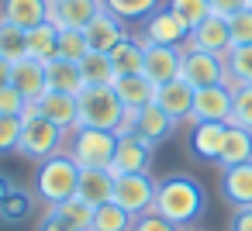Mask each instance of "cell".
<instances>
[{
  "label": "cell",
  "instance_id": "obj_6",
  "mask_svg": "<svg viewBox=\"0 0 252 231\" xmlns=\"http://www.w3.org/2000/svg\"><path fill=\"white\" fill-rule=\"evenodd\" d=\"M156 183L159 179L152 173H125V176L114 179V197L111 200L118 207H125L131 217H142L156 203Z\"/></svg>",
  "mask_w": 252,
  "mask_h": 231
},
{
  "label": "cell",
  "instance_id": "obj_30",
  "mask_svg": "<svg viewBox=\"0 0 252 231\" xmlns=\"http://www.w3.org/2000/svg\"><path fill=\"white\" fill-rule=\"evenodd\" d=\"M131 214L125 207H118L114 200L111 203H100L94 207V221H90V231H131Z\"/></svg>",
  "mask_w": 252,
  "mask_h": 231
},
{
  "label": "cell",
  "instance_id": "obj_21",
  "mask_svg": "<svg viewBox=\"0 0 252 231\" xmlns=\"http://www.w3.org/2000/svg\"><path fill=\"white\" fill-rule=\"evenodd\" d=\"M11 87L28 100L35 104L45 90H49V76H45V62H35V59H21L14 62V76H11Z\"/></svg>",
  "mask_w": 252,
  "mask_h": 231
},
{
  "label": "cell",
  "instance_id": "obj_41",
  "mask_svg": "<svg viewBox=\"0 0 252 231\" xmlns=\"http://www.w3.org/2000/svg\"><path fill=\"white\" fill-rule=\"evenodd\" d=\"M25 107H28V100H25L14 87H0V114H14V117H21Z\"/></svg>",
  "mask_w": 252,
  "mask_h": 231
},
{
  "label": "cell",
  "instance_id": "obj_15",
  "mask_svg": "<svg viewBox=\"0 0 252 231\" xmlns=\"http://www.w3.org/2000/svg\"><path fill=\"white\" fill-rule=\"evenodd\" d=\"M224 131H228L224 121H197V124H190V152H193V159L218 166V155H221V145H224Z\"/></svg>",
  "mask_w": 252,
  "mask_h": 231
},
{
  "label": "cell",
  "instance_id": "obj_40",
  "mask_svg": "<svg viewBox=\"0 0 252 231\" xmlns=\"http://www.w3.org/2000/svg\"><path fill=\"white\" fill-rule=\"evenodd\" d=\"M131 231H183V228H176V224H169L162 214L149 210V214H142V217L131 221Z\"/></svg>",
  "mask_w": 252,
  "mask_h": 231
},
{
  "label": "cell",
  "instance_id": "obj_8",
  "mask_svg": "<svg viewBox=\"0 0 252 231\" xmlns=\"http://www.w3.org/2000/svg\"><path fill=\"white\" fill-rule=\"evenodd\" d=\"M152 155H156V145L145 142L142 135H118V148H114V159H111V173L114 176H125V173H152Z\"/></svg>",
  "mask_w": 252,
  "mask_h": 231
},
{
  "label": "cell",
  "instance_id": "obj_45",
  "mask_svg": "<svg viewBox=\"0 0 252 231\" xmlns=\"http://www.w3.org/2000/svg\"><path fill=\"white\" fill-rule=\"evenodd\" d=\"M11 76H14V62L0 56V87H11Z\"/></svg>",
  "mask_w": 252,
  "mask_h": 231
},
{
  "label": "cell",
  "instance_id": "obj_22",
  "mask_svg": "<svg viewBox=\"0 0 252 231\" xmlns=\"http://www.w3.org/2000/svg\"><path fill=\"white\" fill-rule=\"evenodd\" d=\"M114 173L111 169H80V183H76V197L87 200L90 207L111 203L114 197Z\"/></svg>",
  "mask_w": 252,
  "mask_h": 231
},
{
  "label": "cell",
  "instance_id": "obj_12",
  "mask_svg": "<svg viewBox=\"0 0 252 231\" xmlns=\"http://www.w3.org/2000/svg\"><path fill=\"white\" fill-rule=\"evenodd\" d=\"M107 11L104 0H52V11H49V21L56 28H73V31H87V25Z\"/></svg>",
  "mask_w": 252,
  "mask_h": 231
},
{
  "label": "cell",
  "instance_id": "obj_29",
  "mask_svg": "<svg viewBox=\"0 0 252 231\" xmlns=\"http://www.w3.org/2000/svg\"><path fill=\"white\" fill-rule=\"evenodd\" d=\"M80 76H83L87 87H111L118 73H114L107 52H87V56L80 59Z\"/></svg>",
  "mask_w": 252,
  "mask_h": 231
},
{
  "label": "cell",
  "instance_id": "obj_17",
  "mask_svg": "<svg viewBox=\"0 0 252 231\" xmlns=\"http://www.w3.org/2000/svg\"><path fill=\"white\" fill-rule=\"evenodd\" d=\"M52 0H0V21H11L25 31L49 21Z\"/></svg>",
  "mask_w": 252,
  "mask_h": 231
},
{
  "label": "cell",
  "instance_id": "obj_9",
  "mask_svg": "<svg viewBox=\"0 0 252 231\" xmlns=\"http://www.w3.org/2000/svg\"><path fill=\"white\" fill-rule=\"evenodd\" d=\"M138 38H142L145 45H187L190 31L183 28V21H180L169 7H159V11H152V14L142 21Z\"/></svg>",
  "mask_w": 252,
  "mask_h": 231
},
{
  "label": "cell",
  "instance_id": "obj_14",
  "mask_svg": "<svg viewBox=\"0 0 252 231\" xmlns=\"http://www.w3.org/2000/svg\"><path fill=\"white\" fill-rule=\"evenodd\" d=\"M87 42H90V52H114L125 38H128V25L121 18H114L111 11H100L90 25H87Z\"/></svg>",
  "mask_w": 252,
  "mask_h": 231
},
{
  "label": "cell",
  "instance_id": "obj_5",
  "mask_svg": "<svg viewBox=\"0 0 252 231\" xmlns=\"http://www.w3.org/2000/svg\"><path fill=\"white\" fill-rule=\"evenodd\" d=\"M80 124L76 128H100V131H118L125 107L114 93V87H83L80 97Z\"/></svg>",
  "mask_w": 252,
  "mask_h": 231
},
{
  "label": "cell",
  "instance_id": "obj_7",
  "mask_svg": "<svg viewBox=\"0 0 252 231\" xmlns=\"http://www.w3.org/2000/svg\"><path fill=\"white\" fill-rule=\"evenodd\" d=\"M180 80H187L193 90L228 83V73H224V56H211V52H200V49L183 45V69H180Z\"/></svg>",
  "mask_w": 252,
  "mask_h": 231
},
{
  "label": "cell",
  "instance_id": "obj_35",
  "mask_svg": "<svg viewBox=\"0 0 252 231\" xmlns=\"http://www.w3.org/2000/svg\"><path fill=\"white\" fill-rule=\"evenodd\" d=\"M90 52V42L83 31H73V28H59V59H69V62H80L83 56Z\"/></svg>",
  "mask_w": 252,
  "mask_h": 231
},
{
  "label": "cell",
  "instance_id": "obj_2",
  "mask_svg": "<svg viewBox=\"0 0 252 231\" xmlns=\"http://www.w3.org/2000/svg\"><path fill=\"white\" fill-rule=\"evenodd\" d=\"M63 148H66V131H63L59 124H52L49 117H42L35 104H28L25 114H21V142H18V155L35 159V162H45V159L59 155Z\"/></svg>",
  "mask_w": 252,
  "mask_h": 231
},
{
  "label": "cell",
  "instance_id": "obj_47",
  "mask_svg": "<svg viewBox=\"0 0 252 231\" xmlns=\"http://www.w3.org/2000/svg\"><path fill=\"white\" fill-rule=\"evenodd\" d=\"M249 7H252V0H249Z\"/></svg>",
  "mask_w": 252,
  "mask_h": 231
},
{
  "label": "cell",
  "instance_id": "obj_24",
  "mask_svg": "<svg viewBox=\"0 0 252 231\" xmlns=\"http://www.w3.org/2000/svg\"><path fill=\"white\" fill-rule=\"evenodd\" d=\"M242 162H252V131L245 128H231L224 131V145H221V155H218V169H228V166H242Z\"/></svg>",
  "mask_w": 252,
  "mask_h": 231
},
{
  "label": "cell",
  "instance_id": "obj_31",
  "mask_svg": "<svg viewBox=\"0 0 252 231\" xmlns=\"http://www.w3.org/2000/svg\"><path fill=\"white\" fill-rule=\"evenodd\" d=\"M0 56H4L7 62L28 59V31L11 25V21H0Z\"/></svg>",
  "mask_w": 252,
  "mask_h": 231
},
{
  "label": "cell",
  "instance_id": "obj_26",
  "mask_svg": "<svg viewBox=\"0 0 252 231\" xmlns=\"http://www.w3.org/2000/svg\"><path fill=\"white\" fill-rule=\"evenodd\" d=\"M28 59H35V62L59 59V28L52 21H45V25L28 31Z\"/></svg>",
  "mask_w": 252,
  "mask_h": 231
},
{
  "label": "cell",
  "instance_id": "obj_37",
  "mask_svg": "<svg viewBox=\"0 0 252 231\" xmlns=\"http://www.w3.org/2000/svg\"><path fill=\"white\" fill-rule=\"evenodd\" d=\"M18 142H21V117L0 114V155L18 152Z\"/></svg>",
  "mask_w": 252,
  "mask_h": 231
},
{
  "label": "cell",
  "instance_id": "obj_28",
  "mask_svg": "<svg viewBox=\"0 0 252 231\" xmlns=\"http://www.w3.org/2000/svg\"><path fill=\"white\" fill-rule=\"evenodd\" d=\"M224 73H228V87H252V45H231L224 56Z\"/></svg>",
  "mask_w": 252,
  "mask_h": 231
},
{
  "label": "cell",
  "instance_id": "obj_4",
  "mask_svg": "<svg viewBox=\"0 0 252 231\" xmlns=\"http://www.w3.org/2000/svg\"><path fill=\"white\" fill-rule=\"evenodd\" d=\"M118 148V135L114 131H100V128H73L66 131V155L80 166V169H111Z\"/></svg>",
  "mask_w": 252,
  "mask_h": 231
},
{
  "label": "cell",
  "instance_id": "obj_39",
  "mask_svg": "<svg viewBox=\"0 0 252 231\" xmlns=\"http://www.w3.org/2000/svg\"><path fill=\"white\" fill-rule=\"evenodd\" d=\"M228 28H231V42L235 45H252V7H242L228 18Z\"/></svg>",
  "mask_w": 252,
  "mask_h": 231
},
{
  "label": "cell",
  "instance_id": "obj_10",
  "mask_svg": "<svg viewBox=\"0 0 252 231\" xmlns=\"http://www.w3.org/2000/svg\"><path fill=\"white\" fill-rule=\"evenodd\" d=\"M180 69H183V45H145L142 73L156 87H162L169 80H180Z\"/></svg>",
  "mask_w": 252,
  "mask_h": 231
},
{
  "label": "cell",
  "instance_id": "obj_33",
  "mask_svg": "<svg viewBox=\"0 0 252 231\" xmlns=\"http://www.w3.org/2000/svg\"><path fill=\"white\" fill-rule=\"evenodd\" d=\"M162 7H169V11L183 21V28H187V31H193L200 21H207V18H211V4H207V0H166Z\"/></svg>",
  "mask_w": 252,
  "mask_h": 231
},
{
  "label": "cell",
  "instance_id": "obj_32",
  "mask_svg": "<svg viewBox=\"0 0 252 231\" xmlns=\"http://www.w3.org/2000/svg\"><path fill=\"white\" fill-rule=\"evenodd\" d=\"M104 7L125 25H142L152 11H159V0H104Z\"/></svg>",
  "mask_w": 252,
  "mask_h": 231
},
{
  "label": "cell",
  "instance_id": "obj_34",
  "mask_svg": "<svg viewBox=\"0 0 252 231\" xmlns=\"http://www.w3.org/2000/svg\"><path fill=\"white\" fill-rule=\"evenodd\" d=\"M49 210H56L66 224H73L76 231H90V221H94V207L87 203V200H80V197H69V200H63V203H56V207H49Z\"/></svg>",
  "mask_w": 252,
  "mask_h": 231
},
{
  "label": "cell",
  "instance_id": "obj_27",
  "mask_svg": "<svg viewBox=\"0 0 252 231\" xmlns=\"http://www.w3.org/2000/svg\"><path fill=\"white\" fill-rule=\"evenodd\" d=\"M142 62H145V42L138 35H128L114 52H111V66L118 76H131V73H142Z\"/></svg>",
  "mask_w": 252,
  "mask_h": 231
},
{
  "label": "cell",
  "instance_id": "obj_19",
  "mask_svg": "<svg viewBox=\"0 0 252 231\" xmlns=\"http://www.w3.org/2000/svg\"><path fill=\"white\" fill-rule=\"evenodd\" d=\"M193 93L197 90L187 80H169V83H162L156 90V104L180 124V121H190V114H193Z\"/></svg>",
  "mask_w": 252,
  "mask_h": 231
},
{
  "label": "cell",
  "instance_id": "obj_20",
  "mask_svg": "<svg viewBox=\"0 0 252 231\" xmlns=\"http://www.w3.org/2000/svg\"><path fill=\"white\" fill-rule=\"evenodd\" d=\"M221 197L231 203V210L252 207V162L221 169Z\"/></svg>",
  "mask_w": 252,
  "mask_h": 231
},
{
  "label": "cell",
  "instance_id": "obj_38",
  "mask_svg": "<svg viewBox=\"0 0 252 231\" xmlns=\"http://www.w3.org/2000/svg\"><path fill=\"white\" fill-rule=\"evenodd\" d=\"M28 210H32V197L21 193V190H11L4 197V203H0V217H4V221H25Z\"/></svg>",
  "mask_w": 252,
  "mask_h": 231
},
{
  "label": "cell",
  "instance_id": "obj_46",
  "mask_svg": "<svg viewBox=\"0 0 252 231\" xmlns=\"http://www.w3.org/2000/svg\"><path fill=\"white\" fill-rule=\"evenodd\" d=\"M11 190H14V186H11V183H7V179H0V203H4V197H7V193H11Z\"/></svg>",
  "mask_w": 252,
  "mask_h": 231
},
{
  "label": "cell",
  "instance_id": "obj_16",
  "mask_svg": "<svg viewBox=\"0 0 252 231\" xmlns=\"http://www.w3.org/2000/svg\"><path fill=\"white\" fill-rule=\"evenodd\" d=\"M38 114L49 117L52 124H59L63 131H73L80 124V104L73 93H59V90H45L38 100H35Z\"/></svg>",
  "mask_w": 252,
  "mask_h": 231
},
{
  "label": "cell",
  "instance_id": "obj_11",
  "mask_svg": "<svg viewBox=\"0 0 252 231\" xmlns=\"http://www.w3.org/2000/svg\"><path fill=\"white\" fill-rule=\"evenodd\" d=\"M231 97L235 90L228 83H218V87H204L193 93V114H190V124L197 121H224L231 117Z\"/></svg>",
  "mask_w": 252,
  "mask_h": 231
},
{
  "label": "cell",
  "instance_id": "obj_43",
  "mask_svg": "<svg viewBox=\"0 0 252 231\" xmlns=\"http://www.w3.org/2000/svg\"><path fill=\"white\" fill-rule=\"evenodd\" d=\"M211 4V14H221V18H231L235 11L249 7V0H207Z\"/></svg>",
  "mask_w": 252,
  "mask_h": 231
},
{
  "label": "cell",
  "instance_id": "obj_25",
  "mask_svg": "<svg viewBox=\"0 0 252 231\" xmlns=\"http://www.w3.org/2000/svg\"><path fill=\"white\" fill-rule=\"evenodd\" d=\"M45 76H49V90H59V93L80 97V90L87 87L83 76H80V62H69V59H52V62H45Z\"/></svg>",
  "mask_w": 252,
  "mask_h": 231
},
{
  "label": "cell",
  "instance_id": "obj_3",
  "mask_svg": "<svg viewBox=\"0 0 252 231\" xmlns=\"http://www.w3.org/2000/svg\"><path fill=\"white\" fill-rule=\"evenodd\" d=\"M76 183H80V166L66 152L38 162V169H35V197L45 207H56L63 200L76 197Z\"/></svg>",
  "mask_w": 252,
  "mask_h": 231
},
{
  "label": "cell",
  "instance_id": "obj_42",
  "mask_svg": "<svg viewBox=\"0 0 252 231\" xmlns=\"http://www.w3.org/2000/svg\"><path fill=\"white\" fill-rule=\"evenodd\" d=\"M35 231H76L73 224H66L56 210H45L42 217H38V224H35Z\"/></svg>",
  "mask_w": 252,
  "mask_h": 231
},
{
  "label": "cell",
  "instance_id": "obj_13",
  "mask_svg": "<svg viewBox=\"0 0 252 231\" xmlns=\"http://www.w3.org/2000/svg\"><path fill=\"white\" fill-rule=\"evenodd\" d=\"M190 49H200V52H211V56H228V49L235 45L231 42V28H228V18L221 14H211L207 21H200L190 38H187Z\"/></svg>",
  "mask_w": 252,
  "mask_h": 231
},
{
  "label": "cell",
  "instance_id": "obj_1",
  "mask_svg": "<svg viewBox=\"0 0 252 231\" xmlns=\"http://www.w3.org/2000/svg\"><path fill=\"white\" fill-rule=\"evenodd\" d=\"M207 207V190L200 179L193 176H183V173H173L166 179L156 183V203L152 210L162 214L169 224L176 228H190Z\"/></svg>",
  "mask_w": 252,
  "mask_h": 231
},
{
  "label": "cell",
  "instance_id": "obj_36",
  "mask_svg": "<svg viewBox=\"0 0 252 231\" xmlns=\"http://www.w3.org/2000/svg\"><path fill=\"white\" fill-rule=\"evenodd\" d=\"M228 124H231V128H245V131H252V87H238V90H235Z\"/></svg>",
  "mask_w": 252,
  "mask_h": 231
},
{
  "label": "cell",
  "instance_id": "obj_18",
  "mask_svg": "<svg viewBox=\"0 0 252 231\" xmlns=\"http://www.w3.org/2000/svg\"><path fill=\"white\" fill-rule=\"evenodd\" d=\"M114 93H118V100H121V107H128V111H142V107H149V104H156V83L145 76V73H131V76H114Z\"/></svg>",
  "mask_w": 252,
  "mask_h": 231
},
{
  "label": "cell",
  "instance_id": "obj_48",
  "mask_svg": "<svg viewBox=\"0 0 252 231\" xmlns=\"http://www.w3.org/2000/svg\"><path fill=\"white\" fill-rule=\"evenodd\" d=\"M183 231H190V228H183Z\"/></svg>",
  "mask_w": 252,
  "mask_h": 231
},
{
  "label": "cell",
  "instance_id": "obj_44",
  "mask_svg": "<svg viewBox=\"0 0 252 231\" xmlns=\"http://www.w3.org/2000/svg\"><path fill=\"white\" fill-rule=\"evenodd\" d=\"M228 231H252V207H242V210H235V214H231V224H228Z\"/></svg>",
  "mask_w": 252,
  "mask_h": 231
},
{
  "label": "cell",
  "instance_id": "obj_23",
  "mask_svg": "<svg viewBox=\"0 0 252 231\" xmlns=\"http://www.w3.org/2000/svg\"><path fill=\"white\" fill-rule=\"evenodd\" d=\"M176 131V121L159 107V104H149V107H142L138 111V121H135V135H142L145 142H152V145H159V142H166L169 135Z\"/></svg>",
  "mask_w": 252,
  "mask_h": 231
}]
</instances>
